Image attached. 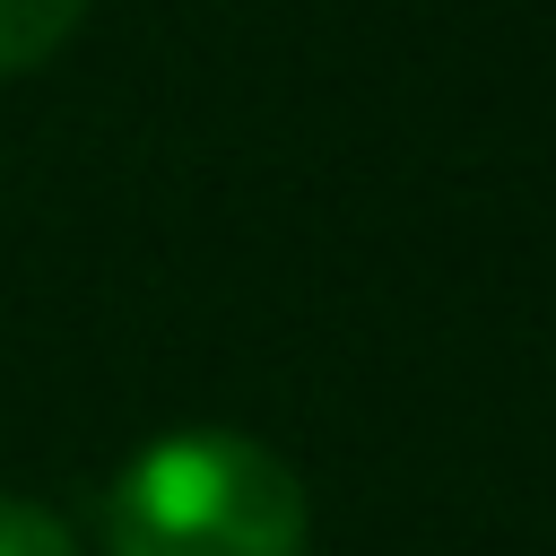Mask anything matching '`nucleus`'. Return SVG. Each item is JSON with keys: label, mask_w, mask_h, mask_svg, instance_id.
Wrapping results in <instances>:
<instances>
[{"label": "nucleus", "mask_w": 556, "mask_h": 556, "mask_svg": "<svg viewBox=\"0 0 556 556\" xmlns=\"http://www.w3.org/2000/svg\"><path fill=\"white\" fill-rule=\"evenodd\" d=\"M304 478L235 426L139 443L104 495L113 556H304Z\"/></svg>", "instance_id": "f257e3e1"}, {"label": "nucleus", "mask_w": 556, "mask_h": 556, "mask_svg": "<svg viewBox=\"0 0 556 556\" xmlns=\"http://www.w3.org/2000/svg\"><path fill=\"white\" fill-rule=\"evenodd\" d=\"M78 17H87V0H0V78L43 70L78 35Z\"/></svg>", "instance_id": "f03ea898"}, {"label": "nucleus", "mask_w": 556, "mask_h": 556, "mask_svg": "<svg viewBox=\"0 0 556 556\" xmlns=\"http://www.w3.org/2000/svg\"><path fill=\"white\" fill-rule=\"evenodd\" d=\"M0 556H78L70 521L35 495H0Z\"/></svg>", "instance_id": "7ed1b4c3"}]
</instances>
